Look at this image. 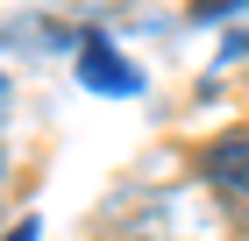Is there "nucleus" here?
Masks as SVG:
<instances>
[{
  "label": "nucleus",
  "instance_id": "f257e3e1",
  "mask_svg": "<svg viewBox=\"0 0 249 241\" xmlns=\"http://www.w3.org/2000/svg\"><path fill=\"white\" fill-rule=\"evenodd\" d=\"M78 85L128 99V93H142V71H128V57H121L107 36H86V50H78Z\"/></svg>",
  "mask_w": 249,
  "mask_h": 241
},
{
  "label": "nucleus",
  "instance_id": "f03ea898",
  "mask_svg": "<svg viewBox=\"0 0 249 241\" xmlns=\"http://www.w3.org/2000/svg\"><path fill=\"white\" fill-rule=\"evenodd\" d=\"M207 177L221 192H249V128L242 135H221V142L207 149Z\"/></svg>",
  "mask_w": 249,
  "mask_h": 241
},
{
  "label": "nucleus",
  "instance_id": "7ed1b4c3",
  "mask_svg": "<svg viewBox=\"0 0 249 241\" xmlns=\"http://www.w3.org/2000/svg\"><path fill=\"white\" fill-rule=\"evenodd\" d=\"M36 234H43L36 220H15V227H7V241H36Z\"/></svg>",
  "mask_w": 249,
  "mask_h": 241
}]
</instances>
